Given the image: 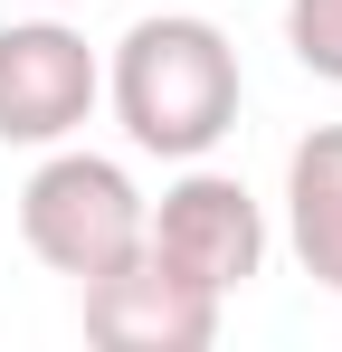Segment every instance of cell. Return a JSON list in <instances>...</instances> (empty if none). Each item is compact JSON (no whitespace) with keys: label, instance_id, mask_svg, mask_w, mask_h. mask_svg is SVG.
Wrapping results in <instances>:
<instances>
[{"label":"cell","instance_id":"cell-1","mask_svg":"<svg viewBox=\"0 0 342 352\" xmlns=\"http://www.w3.org/2000/svg\"><path fill=\"white\" fill-rule=\"evenodd\" d=\"M105 105L124 124L133 153L152 162H209L228 143V124L247 105V76H238V38L200 10H152L114 38L105 58Z\"/></svg>","mask_w":342,"mask_h":352},{"label":"cell","instance_id":"cell-2","mask_svg":"<svg viewBox=\"0 0 342 352\" xmlns=\"http://www.w3.org/2000/svg\"><path fill=\"white\" fill-rule=\"evenodd\" d=\"M19 238H29V257L57 267V276H105L124 267L133 248H143V190L124 162L105 153H86V143H48L38 153V172L19 181Z\"/></svg>","mask_w":342,"mask_h":352},{"label":"cell","instance_id":"cell-3","mask_svg":"<svg viewBox=\"0 0 342 352\" xmlns=\"http://www.w3.org/2000/svg\"><path fill=\"white\" fill-rule=\"evenodd\" d=\"M143 248L200 276L209 295H238L257 267H266V210L238 172H209V162H181L162 200H143Z\"/></svg>","mask_w":342,"mask_h":352},{"label":"cell","instance_id":"cell-4","mask_svg":"<svg viewBox=\"0 0 342 352\" xmlns=\"http://www.w3.org/2000/svg\"><path fill=\"white\" fill-rule=\"evenodd\" d=\"M95 105H105V58L57 10L0 29V143H19V153L76 143Z\"/></svg>","mask_w":342,"mask_h":352},{"label":"cell","instance_id":"cell-5","mask_svg":"<svg viewBox=\"0 0 342 352\" xmlns=\"http://www.w3.org/2000/svg\"><path fill=\"white\" fill-rule=\"evenodd\" d=\"M219 305L228 295H209L200 276L162 267L152 248H133L124 267H105V276L76 286L86 343H105V352H209L219 343Z\"/></svg>","mask_w":342,"mask_h":352},{"label":"cell","instance_id":"cell-6","mask_svg":"<svg viewBox=\"0 0 342 352\" xmlns=\"http://www.w3.org/2000/svg\"><path fill=\"white\" fill-rule=\"evenodd\" d=\"M285 248L323 295H342V124H314L285 153Z\"/></svg>","mask_w":342,"mask_h":352},{"label":"cell","instance_id":"cell-7","mask_svg":"<svg viewBox=\"0 0 342 352\" xmlns=\"http://www.w3.org/2000/svg\"><path fill=\"white\" fill-rule=\"evenodd\" d=\"M285 48L304 76L342 86V0H285Z\"/></svg>","mask_w":342,"mask_h":352},{"label":"cell","instance_id":"cell-8","mask_svg":"<svg viewBox=\"0 0 342 352\" xmlns=\"http://www.w3.org/2000/svg\"><path fill=\"white\" fill-rule=\"evenodd\" d=\"M38 10H67V0H38Z\"/></svg>","mask_w":342,"mask_h":352}]
</instances>
